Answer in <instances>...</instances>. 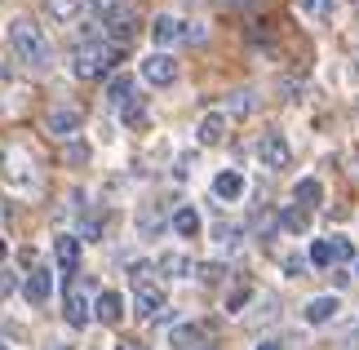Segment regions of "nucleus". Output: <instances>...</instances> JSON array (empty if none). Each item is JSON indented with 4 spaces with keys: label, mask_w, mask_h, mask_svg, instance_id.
I'll list each match as a JSON object with an SVG mask.
<instances>
[{
    "label": "nucleus",
    "mask_w": 359,
    "mask_h": 350,
    "mask_svg": "<svg viewBox=\"0 0 359 350\" xmlns=\"http://www.w3.org/2000/svg\"><path fill=\"white\" fill-rule=\"evenodd\" d=\"M137 72H142L147 85H156V89H169L173 80H177V62H173V53H147L142 62H137Z\"/></svg>",
    "instance_id": "20e7f679"
},
{
    "label": "nucleus",
    "mask_w": 359,
    "mask_h": 350,
    "mask_svg": "<svg viewBox=\"0 0 359 350\" xmlns=\"http://www.w3.org/2000/svg\"><path fill=\"white\" fill-rule=\"evenodd\" d=\"M9 53H13L22 67H36V72H45L49 58H53L49 36L40 32L32 18H13V22H9Z\"/></svg>",
    "instance_id": "f257e3e1"
},
{
    "label": "nucleus",
    "mask_w": 359,
    "mask_h": 350,
    "mask_svg": "<svg viewBox=\"0 0 359 350\" xmlns=\"http://www.w3.org/2000/svg\"><path fill=\"white\" fill-rule=\"evenodd\" d=\"M253 302V288L248 284H240V288H231L226 292V315H244V306Z\"/></svg>",
    "instance_id": "cd10ccee"
},
{
    "label": "nucleus",
    "mask_w": 359,
    "mask_h": 350,
    "mask_svg": "<svg viewBox=\"0 0 359 350\" xmlns=\"http://www.w3.org/2000/svg\"><path fill=\"white\" fill-rule=\"evenodd\" d=\"M222 275H226L222 262H204L200 266V279H204V284H222Z\"/></svg>",
    "instance_id": "7c9ffc66"
},
{
    "label": "nucleus",
    "mask_w": 359,
    "mask_h": 350,
    "mask_svg": "<svg viewBox=\"0 0 359 350\" xmlns=\"http://www.w3.org/2000/svg\"><path fill=\"white\" fill-rule=\"evenodd\" d=\"M116 350H147L142 342H116Z\"/></svg>",
    "instance_id": "e433bc0d"
},
{
    "label": "nucleus",
    "mask_w": 359,
    "mask_h": 350,
    "mask_svg": "<svg viewBox=\"0 0 359 350\" xmlns=\"http://www.w3.org/2000/svg\"><path fill=\"white\" fill-rule=\"evenodd\" d=\"M0 350H5V346H0Z\"/></svg>",
    "instance_id": "37998d69"
},
{
    "label": "nucleus",
    "mask_w": 359,
    "mask_h": 350,
    "mask_svg": "<svg viewBox=\"0 0 359 350\" xmlns=\"http://www.w3.org/2000/svg\"><path fill=\"white\" fill-rule=\"evenodd\" d=\"M200 350H213V346H200Z\"/></svg>",
    "instance_id": "79ce46f5"
},
{
    "label": "nucleus",
    "mask_w": 359,
    "mask_h": 350,
    "mask_svg": "<svg viewBox=\"0 0 359 350\" xmlns=\"http://www.w3.org/2000/svg\"><path fill=\"white\" fill-rule=\"evenodd\" d=\"M5 177H9L18 191H36V169L27 164L22 151H5Z\"/></svg>",
    "instance_id": "f8f14e48"
},
{
    "label": "nucleus",
    "mask_w": 359,
    "mask_h": 350,
    "mask_svg": "<svg viewBox=\"0 0 359 350\" xmlns=\"http://www.w3.org/2000/svg\"><path fill=\"white\" fill-rule=\"evenodd\" d=\"M45 9H49V18L53 22H80V13H85V0H45Z\"/></svg>",
    "instance_id": "412c9836"
},
{
    "label": "nucleus",
    "mask_w": 359,
    "mask_h": 350,
    "mask_svg": "<svg viewBox=\"0 0 359 350\" xmlns=\"http://www.w3.org/2000/svg\"><path fill=\"white\" fill-rule=\"evenodd\" d=\"M306 262H311V257H284V275H288V279H302Z\"/></svg>",
    "instance_id": "473e14b6"
},
{
    "label": "nucleus",
    "mask_w": 359,
    "mask_h": 350,
    "mask_svg": "<svg viewBox=\"0 0 359 350\" xmlns=\"http://www.w3.org/2000/svg\"><path fill=\"white\" fill-rule=\"evenodd\" d=\"M169 227H173L177 235H182V240H196L204 222H200V213H196V208H191V204H182V208H177V213L169 217Z\"/></svg>",
    "instance_id": "6ab92c4d"
},
{
    "label": "nucleus",
    "mask_w": 359,
    "mask_h": 350,
    "mask_svg": "<svg viewBox=\"0 0 359 350\" xmlns=\"http://www.w3.org/2000/svg\"><path fill=\"white\" fill-rule=\"evenodd\" d=\"M67 160H72V164H85V160H89V147L72 142V147H67Z\"/></svg>",
    "instance_id": "72a5a7b5"
},
{
    "label": "nucleus",
    "mask_w": 359,
    "mask_h": 350,
    "mask_svg": "<svg viewBox=\"0 0 359 350\" xmlns=\"http://www.w3.org/2000/svg\"><path fill=\"white\" fill-rule=\"evenodd\" d=\"M337 311H341L337 292H324V297H311L306 306H302V319H306V324H333Z\"/></svg>",
    "instance_id": "ddd939ff"
},
{
    "label": "nucleus",
    "mask_w": 359,
    "mask_h": 350,
    "mask_svg": "<svg viewBox=\"0 0 359 350\" xmlns=\"http://www.w3.org/2000/svg\"><path fill=\"white\" fill-rule=\"evenodd\" d=\"M280 227H284L288 235H306V231H311V208L284 204V208H280Z\"/></svg>",
    "instance_id": "f3484780"
},
{
    "label": "nucleus",
    "mask_w": 359,
    "mask_h": 350,
    "mask_svg": "<svg viewBox=\"0 0 359 350\" xmlns=\"http://www.w3.org/2000/svg\"><path fill=\"white\" fill-rule=\"evenodd\" d=\"M333 248H337V257H341V262H355V244L346 240V235H333Z\"/></svg>",
    "instance_id": "2f4dec72"
},
{
    "label": "nucleus",
    "mask_w": 359,
    "mask_h": 350,
    "mask_svg": "<svg viewBox=\"0 0 359 350\" xmlns=\"http://www.w3.org/2000/svg\"><path fill=\"white\" fill-rule=\"evenodd\" d=\"M156 271H160V275H169V279H191V275H196V262H191L187 253H160Z\"/></svg>",
    "instance_id": "dca6fc26"
},
{
    "label": "nucleus",
    "mask_w": 359,
    "mask_h": 350,
    "mask_svg": "<svg viewBox=\"0 0 359 350\" xmlns=\"http://www.w3.org/2000/svg\"><path fill=\"white\" fill-rule=\"evenodd\" d=\"M187 40H191V45H200V40H204V27L200 22H187Z\"/></svg>",
    "instance_id": "c9c22d12"
},
{
    "label": "nucleus",
    "mask_w": 359,
    "mask_h": 350,
    "mask_svg": "<svg viewBox=\"0 0 359 350\" xmlns=\"http://www.w3.org/2000/svg\"><path fill=\"white\" fill-rule=\"evenodd\" d=\"M120 120L129 124V129H137V124L147 120V102H142V97H129V102L120 107Z\"/></svg>",
    "instance_id": "bb28decb"
},
{
    "label": "nucleus",
    "mask_w": 359,
    "mask_h": 350,
    "mask_svg": "<svg viewBox=\"0 0 359 350\" xmlns=\"http://www.w3.org/2000/svg\"><path fill=\"white\" fill-rule=\"evenodd\" d=\"M93 319L107 324V328H116L120 319H124V297H120L116 288H102L98 297H93Z\"/></svg>",
    "instance_id": "9d476101"
},
{
    "label": "nucleus",
    "mask_w": 359,
    "mask_h": 350,
    "mask_svg": "<svg viewBox=\"0 0 359 350\" xmlns=\"http://www.w3.org/2000/svg\"><path fill=\"white\" fill-rule=\"evenodd\" d=\"M5 253H9V244H5V240H0V262H5Z\"/></svg>",
    "instance_id": "58836bf2"
},
{
    "label": "nucleus",
    "mask_w": 359,
    "mask_h": 350,
    "mask_svg": "<svg viewBox=\"0 0 359 350\" xmlns=\"http://www.w3.org/2000/svg\"><path fill=\"white\" fill-rule=\"evenodd\" d=\"M355 5H359V0H355Z\"/></svg>",
    "instance_id": "c03bdc74"
},
{
    "label": "nucleus",
    "mask_w": 359,
    "mask_h": 350,
    "mask_svg": "<svg viewBox=\"0 0 359 350\" xmlns=\"http://www.w3.org/2000/svg\"><path fill=\"white\" fill-rule=\"evenodd\" d=\"M49 350H67V346H49Z\"/></svg>",
    "instance_id": "ea45409f"
},
{
    "label": "nucleus",
    "mask_w": 359,
    "mask_h": 350,
    "mask_svg": "<svg viewBox=\"0 0 359 350\" xmlns=\"http://www.w3.org/2000/svg\"><path fill=\"white\" fill-rule=\"evenodd\" d=\"M200 324H177L173 332H169V346H177V350H200Z\"/></svg>",
    "instance_id": "4be33fe9"
},
{
    "label": "nucleus",
    "mask_w": 359,
    "mask_h": 350,
    "mask_svg": "<svg viewBox=\"0 0 359 350\" xmlns=\"http://www.w3.org/2000/svg\"><path fill=\"white\" fill-rule=\"evenodd\" d=\"M297 13L306 22H328V13H333V0H297Z\"/></svg>",
    "instance_id": "b1692460"
},
{
    "label": "nucleus",
    "mask_w": 359,
    "mask_h": 350,
    "mask_svg": "<svg viewBox=\"0 0 359 350\" xmlns=\"http://www.w3.org/2000/svg\"><path fill=\"white\" fill-rule=\"evenodd\" d=\"M13 288H18V279H13L9 271H0V302H5V297H9Z\"/></svg>",
    "instance_id": "f704fd0d"
},
{
    "label": "nucleus",
    "mask_w": 359,
    "mask_h": 350,
    "mask_svg": "<svg viewBox=\"0 0 359 350\" xmlns=\"http://www.w3.org/2000/svg\"><path fill=\"white\" fill-rule=\"evenodd\" d=\"M160 231H164V213H160L156 204H147L142 213H137V235H147V240H151V235H160Z\"/></svg>",
    "instance_id": "5701e85b"
},
{
    "label": "nucleus",
    "mask_w": 359,
    "mask_h": 350,
    "mask_svg": "<svg viewBox=\"0 0 359 350\" xmlns=\"http://www.w3.org/2000/svg\"><path fill=\"white\" fill-rule=\"evenodd\" d=\"M320 200H324V182H320V177H297V187H293V204L315 208Z\"/></svg>",
    "instance_id": "aec40b11"
},
{
    "label": "nucleus",
    "mask_w": 359,
    "mask_h": 350,
    "mask_svg": "<svg viewBox=\"0 0 359 350\" xmlns=\"http://www.w3.org/2000/svg\"><path fill=\"white\" fill-rule=\"evenodd\" d=\"M133 306H137V315H142V319H160V311H164V288L151 284V279L133 284Z\"/></svg>",
    "instance_id": "6e6552de"
},
{
    "label": "nucleus",
    "mask_w": 359,
    "mask_h": 350,
    "mask_svg": "<svg viewBox=\"0 0 359 350\" xmlns=\"http://www.w3.org/2000/svg\"><path fill=\"white\" fill-rule=\"evenodd\" d=\"M129 97H133V76H111V85H107V102L124 107Z\"/></svg>",
    "instance_id": "393cba45"
},
{
    "label": "nucleus",
    "mask_w": 359,
    "mask_h": 350,
    "mask_svg": "<svg viewBox=\"0 0 359 350\" xmlns=\"http://www.w3.org/2000/svg\"><path fill=\"white\" fill-rule=\"evenodd\" d=\"M226 111H231V116H248V111H253V93L236 89V93H231V102H226Z\"/></svg>",
    "instance_id": "c85d7f7f"
},
{
    "label": "nucleus",
    "mask_w": 359,
    "mask_h": 350,
    "mask_svg": "<svg viewBox=\"0 0 359 350\" xmlns=\"http://www.w3.org/2000/svg\"><path fill=\"white\" fill-rule=\"evenodd\" d=\"M62 315H67V324H72V328H85L89 319H93V302L85 297V288H80V284L67 288V297H62Z\"/></svg>",
    "instance_id": "0eeeda50"
},
{
    "label": "nucleus",
    "mask_w": 359,
    "mask_h": 350,
    "mask_svg": "<svg viewBox=\"0 0 359 350\" xmlns=\"http://www.w3.org/2000/svg\"><path fill=\"white\" fill-rule=\"evenodd\" d=\"M80 124H85V116H80L76 107H53L49 116H45V129H49L53 137H76Z\"/></svg>",
    "instance_id": "1a4fd4ad"
},
{
    "label": "nucleus",
    "mask_w": 359,
    "mask_h": 350,
    "mask_svg": "<svg viewBox=\"0 0 359 350\" xmlns=\"http://www.w3.org/2000/svg\"><path fill=\"white\" fill-rule=\"evenodd\" d=\"M213 195H217V200H240V195H244V173L240 169H222V173H217L213 177Z\"/></svg>",
    "instance_id": "2eb2a0df"
},
{
    "label": "nucleus",
    "mask_w": 359,
    "mask_h": 350,
    "mask_svg": "<svg viewBox=\"0 0 359 350\" xmlns=\"http://www.w3.org/2000/svg\"><path fill=\"white\" fill-rule=\"evenodd\" d=\"M355 80H359V62H355Z\"/></svg>",
    "instance_id": "a19ab883"
},
{
    "label": "nucleus",
    "mask_w": 359,
    "mask_h": 350,
    "mask_svg": "<svg viewBox=\"0 0 359 350\" xmlns=\"http://www.w3.org/2000/svg\"><path fill=\"white\" fill-rule=\"evenodd\" d=\"M213 235H217V244H222V248H236V244H240V235H244V231H240V227H226V222H222V227H217Z\"/></svg>",
    "instance_id": "c756f323"
},
{
    "label": "nucleus",
    "mask_w": 359,
    "mask_h": 350,
    "mask_svg": "<svg viewBox=\"0 0 359 350\" xmlns=\"http://www.w3.org/2000/svg\"><path fill=\"white\" fill-rule=\"evenodd\" d=\"M257 350H284V346H280V342H262Z\"/></svg>",
    "instance_id": "4c0bfd02"
},
{
    "label": "nucleus",
    "mask_w": 359,
    "mask_h": 350,
    "mask_svg": "<svg viewBox=\"0 0 359 350\" xmlns=\"http://www.w3.org/2000/svg\"><path fill=\"white\" fill-rule=\"evenodd\" d=\"M102 32H107V40H111V45H129V40L137 36V13L124 5V0H111V5L102 9Z\"/></svg>",
    "instance_id": "7ed1b4c3"
},
{
    "label": "nucleus",
    "mask_w": 359,
    "mask_h": 350,
    "mask_svg": "<svg viewBox=\"0 0 359 350\" xmlns=\"http://www.w3.org/2000/svg\"><path fill=\"white\" fill-rule=\"evenodd\" d=\"M306 257H311V266H333V262H337V248H333V235H328V240H315Z\"/></svg>",
    "instance_id": "a878e982"
},
{
    "label": "nucleus",
    "mask_w": 359,
    "mask_h": 350,
    "mask_svg": "<svg viewBox=\"0 0 359 350\" xmlns=\"http://www.w3.org/2000/svg\"><path fill=\"white\" fill-rule=\"evenodd\" d=\"M226 137V111H204L200 124H196V142L200 147H222Z\"/></svg>",
    "instance_id": "9b49d317"
},
{
    "label": "nucleus",
    "mask_w": 359,
    "mask_h": 350,
    "mask_svg": "<svg viewBox=\"0 0 359 350\" xmlns=\"http://www.w3.org/2000/svg\"><path fill=\"white\" fill-rule=\"evenodd\" d=\"M53 257H58V266L72 275L76 262H80V235H58V240H53Z\"/></svg>",
    "instance_id": "a211bd4d"
},
{
    "label": "nucleus",
    "mask_w": 359,
    "mask_h": 350,
    "mask_svg": "<svg viewBox=\"0 0 359 350\" xmlns=\"http://www.w3.org/2000/svg\"><path fill=\"white\" fill-rule=\"evenodd\" d=\"M120 45H111V40H89V45H80L72 53V76L76 80H102L111 67L120 62Z\"/></svg>",
    "instance_id": "f03ea898"
},
{
    "label": "nucleus",
    "mask_w": 359,
    "mask_h": 350,
    "mask_svg": "<svg viewBox=\"0 0 359 350\" xmlns=\"http://www.w3.org/2000/svg\"><path fill=\"white\" fill-rule=\"evenodd\" d=\"M22 292H27V302H32V306H45V302L53 297V275L45 271V266H36V271L27 275V284H22Z\"/></svg>",
    "instance_id": "4468645a"
},
{
    "label": "nucleus",
    "mask_w": 359,
    "mask_h": 350,
    "mask_svg": "<svg viewBox=\"0 0 359 350\" xmlns=\"http://www.w3.org/2000/svg\"><path fill=\"white\" fill-rule=\"evenodd\" d=\"M151 40H156L160 53H169V45L187 40V22L173 18V13H156V22H151Z\"/></svg>",
    "instance_id": "423d86ee"
},
{
    "label": "nucleus",
    "mask_w": 359,
    "mask_h": 350,
    "mask_svg": "<svg viewBox=\"0 0 359 350\" xmlns=\"http://www.w3.org/2000/svg\"><path fill=\"white\" fill-rule=\"evenodd\" d=\"M257 160H262V169H271V173L288 169V160H293L288 137H284V133H262V137H257Z\"/></svg>",
    "instance_id": "39448f33"
}]
</instances>
